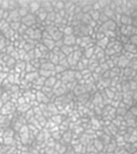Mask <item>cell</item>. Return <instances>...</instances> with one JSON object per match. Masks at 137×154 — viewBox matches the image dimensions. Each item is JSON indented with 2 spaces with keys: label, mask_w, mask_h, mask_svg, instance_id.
<instances>
[{
  "label": "cell",
  "mask_w": 137,
  "mask_h": 154,
  "mask_svg": "<svg viewBox=\"0 0 137 154\" xmlns=\"http://www.w3.org/2000/svg\"><path fill=\"white\" fill-rule=\"evenodd\" d=\"M132 154H137V151H135L134 153H133Z\"/></svg>",
  "instance_id": "ffe728a7"
},
{
  "label": "cell",
  "mask_w": 137,
  "mask_h": 154,
  "mask_svg": "<svg viewBox=\"0 0 137 154\" xmlns=\"http://www.w3.org/2000/svg\"><path fill=\"white\" fill-rule=\"evenodd\" d=\"M73 31V28L71 26H67L64 28L63 32H64V34H65V36H67V35H72Z\"/></svg>",
  "instance_id": "30bf717a"
},
{
  "label": "cell",
  "mask_w": 137,
  "mask_h": 154,
  "mask_svg": "<svg viewBox=\"0 0 137 154\" xmlns=\"http://www.w3.org/2000/svg\"><path fill=\"white\" fill-rule=\"evenodd\" d=\"M76 154H81V153H76Z\"/></svg>",
  "instance_id": "44dd1931"
},
{
  "label": "cell",
  "mask_w": 137,
  "mask_h": 154,
  "mask_svg": "<svg viewBox=\"0 0 137 154\" xmlns=\"http://www.w3.org/2000/svg\"><path fill=\"white\" fill-rule=\"evenodd\" d=\"M53 71H47V70H44V69H40V71H39V75H40V76H42V77H43V78H49V77H50V76H53L52 73Z\"/></svg>",
  "instance_id": "52a82bcc"
},
{
  "label": "cell",
  "mask_w": 137,
  "mask_h": 154,
  "mask_svg": "<svg viewBox=\"0 0 137 154\" xmlns=\"http://www.w3.org/2000/svg\"><path fill=\"white\" fill-rule=\"evenodd\" d=\"M126 47L125 48L126 50L128 51L127 52L131 53H133V54H134V53L137 52V49L136 48L135 45H134V44H127L126 45Z\"/></svg>",
  "instance_id": "ba28073f"
},
{
  "label": "cell",
  "mask_w": 137,
  "mask_h": 154,
  "mask_svg": "<svg viewBox=\"0 0 137 154\" xmlns=\"http://www.w3.org/2000/svg\"><path fill=\"white\" fill-rule=\"evenodd\" d=\"M90 14L91 17H92V18L94 21H97V20H98V19H99L100 13L98 11L92 10L90 12Z\"/></svg>",
  "instance_id": "9c48e42d"
},
{
  "label": "cell",
  "mask_w": 137,
  "mask_h": 154,
  "mask_svg": "<svg viewBox=\"0 0 137 154\" xmlns=\"http://www.w3.org/2000/svg\"><path fill=\"white\" fill-rule=\"evenodd\" d=\"M133 116H137V108L134 106V107H131L130 110H129Z\"/></svg>",
  "instance_id": "5bb4252c"
},
{
  "label": "cell",
  "mask_w": 137,
  "mask_h": 154,
  "mask_svg": "<svg viewBox=\"0 0 137 154\" xmlns=\"http://www.w3.org/2000/svg\"><path fill=\"white\" fill-rule=\"evenodd\" d=\"M131 42L132 44L134 45H136L137 44V35H134L131 37Z\"/></svg>",
  "instance_id": "2e32d148"
},
{
  "label": "cell",
  "mask_w": 137,
  "mask_h": 154,
  "mask_svg": "<svg viewBox=\"0 0 137 154\" xmlns=\"http://www.w3.org/2000/svg\"><path fill=\"white\" fill-rule=\"evenodd\" d=\"M123 154H131V153H130L128 152V151H125V152H124Z\"/></svg>",
  "instance_id": "d6986e66"
},
{
  "label": "cell",
  "mask_w": 137,
  "mask_h": 154,
  "mask_svg": "<svg viewBox=\"0 0 137 154\" xmlns=\"http://www.w3.org/2000/svg\"><path fill=\"white\" fill-rule=\"evenodd\" d=\"M76 38L74 35H67V36H65L64 39H63V41H64V45L73 46L74 44H76Z\"/></svg>",
  "instance_id": "6da1fadb"
},
{
  "label": "cell",
  "mask_w": 137,
  "mask_h": 154,
  "mask_svg": "<svg viewBox=\"0 0 137 154\" xmlns=\"http://www.w3.org/2000/svg\"><path fill=\"white\" fill-rule=\"evenodd\" d=\"M129 87H131V89L135 90L137 89V83L135 82H131L129 83Z\"/></svg>",
  "instance_id": "9a60e30c"
},
{
  "label": "cell",
  "mask_w": 137,
  "mask_h": 154,
  "mask_svg": "<svg viewBox=\"0 0 137 154\" xmlns=\"http://www.w3.org/2000/svg\"><path fill=\"white\" fill-rule=\"evenodd\" d=\"M41 8V5L39 2H30L29 5V8L32 13L37 12Z\"/></svg>",
  "instance_id": "7a4b0ae2"
},
{
  "label": "cell",
  "mask_w": 137,
  "mask_h": 154,
  "mask_svg": "<svg viewBox=\"0 0 137 154\" xmlns=\"http://www.w3.org/2000/svg\"><path fill=\"white\" fill-rule=\"evenodd\" d=\"M9 8V2L8 1H3L2 4V9L6 11Z\"/></svg>",
  "instance_id": "4fadbf2b"
},
{
  "label": "cell",
  "mask_w": 137,
  "mask_h": 154,
  "mask_svg": "<svg viewBox=\"0 0 137 154\" xmlns=\"http://www.w3.org/2000/svg\"><path fill=\"white\" fill-rule=\"evenodd\" d=\"M133 100H134L136 102H137V92L136 93H134V96H133Z\"/></svg>",
  "instance_id": "e0dca14e"
},
{
  "label": "cell",
  "mask_w": 137,
  "mask_h": 154,
  "mask_svg": "<svg viewBox=\"0 0 137 154\" xmlns=\"http://www.w3.org/2000/svg\"><path fill=\"white\" fill-rule=\"evenodd\" d=\"M55 66L51 62H45L44 63L41 64V66H40V69L44 70H47V71H55Z\"/></svg>",
  "instance_id": "5b68a950"
},
{
  "label": "cell",
  "mask_w": 137,
  "mask_h": 154,
  "mask_svg": "<svg viewBox=\"0 0 137 154\" xmlns=\"http://www.w3.org/2000/svg\"><path fill=\"white\" fill-rule=\"evenodd\" d=\"M62 52L67 56V55H69L72 54L74 52V46H70L64 45L62 47L60 48Z\"/></svg>",
  "instance_id": "8992f818"
},
{
  "label": "cell",
  "mask_w": 137,
  "mask_h": 154,
  "mask_svg": "<svg viewBox=\"0 0 137 154\" xmlns=\"http://www.w3.org/2000/svg\"><path fill=\"white\" fill-rule=\"evenodd\" d=\"M10 25L11 26L12 30H18L21 27V24L19 22H12Z\"/></svg>",
  "instance_id": "8fae6325"
},
{
  "label": "cell",
  "mask_w": 137,
  "mask_h": 154,
  "mask_svg": "<svg viewBox=\"0 0 137 154\" xmlns=\"http://www.w3.org/2000/svg\"><path fill=\"white\" fill-rule=\"evenodd\" d=\"M56 81H57V80L55 78V76H51L45 79V82H44V86H45V87H49V88L54 87Z\"/></svg>",
  "instance_id": "3957f363"
},
{
  "label": "cell",
  "mask_w": 137,
  "mask_h": 154,
  "mask_svg": "<svg viewBox=\"0 0 137 154\" xmlns=\"http://www.w3.org/2000/svg\"><path fill=\"white\" fill-rule=\"evenodd\" d=\"M2 105H3V102H2V101L1 100H0V107H2Z\"/></svg>",
  "instance_id": "ac0fdd59"
},
{
  "label": "cell",
  "mask_w": 137,
  "mask_h": 154,
  "mask_svg": "<svg viewBox=\"0 0 137 154\" xmlns=\"http://www.w3.org/2000/svg\"><path fill=\"white\" fill-rule=\"evenodd\" d=\"M94 53V50L93 48H88L86 51L85 55H86V58L88 59V58L92 57V55Z\"/></svg>",
  "instance_id": "7c38bea8"
},
{
  "label": "cell",
  "mask_w": 137,
  "mask_h": 154,
  "mask_svg": "<svg viewBox=\"0 0 137 154\" xmlns=\"http://www.w3.org/2000/svg\"><path fill=\"white\" fill-rule=\"evenodd\" d=\"M43 44L47 48L48 50H53L55 47V41L52 39H44Z\"/></svg>",
  "instance_id": "277c9868"
}]
</instances>
